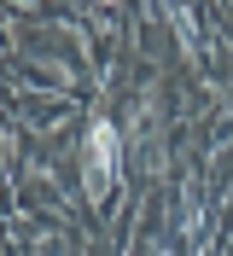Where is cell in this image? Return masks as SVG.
Segmentation results:
<instances>
[{"mask_svg": "<svg viewBox=\"0 0 233 256\" xmlns=\"http://www.w3.org/2000/svg\"><path fill=\"white\" fill-rule=\"evenodd\" d=\"M111 158H117V128L111 122H93L88 128V192L99 198L111 180Z\"/></svg>", "mask_w": 233, "mask_h": 256, "instance_id": "6da1fadb", "label": "cell"}]
</instances>
